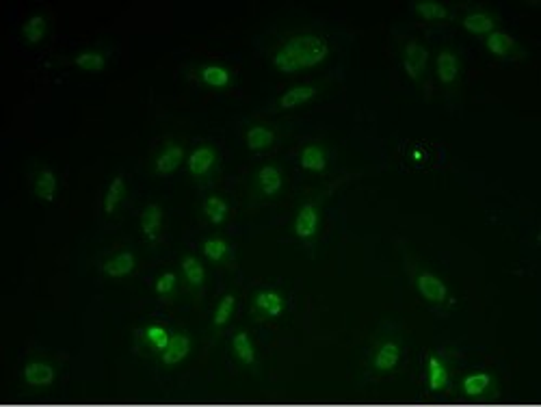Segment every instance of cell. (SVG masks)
<instances>
[{"instance_id": "6da1fadb", "label": "cell", "mask_w": 541, "mask_h": 407, "mask_svg": "<svg viewBox=\"0 0 541 407\" xmlns=\"http://www.w3.org/2000/svg\"><path fill=\"white\" fill-rule=\"evenodd\" d=\"M329 54L327 39L314 33H301L288 37L275 52H273V67L284 74H297L310 70V67L320 65Z\"/></svg>"}, {"instance_id": "7a4b0ae2", "label": "cell", "mask_w": 541, "mask_h": 407, "mask_svg": "<svg viewBox=\"0 0 541 407\" xmlns=\"http://www.w3.org/2000/svg\"><path fill=\"white\" fill-rule=\"evenodd\" d=\"M216 162H219V152H216V147L210 143H201L191 152V156H188L186 169L195 180H206L216 169Z\"/></svg>"}, {"instance_id": "3957f363", "label": "cell", "mask_w": 541, "mask_h": 407, "mask_svg": "<svg viewBox=\"0 0 541 407\" xmlns=\"http://www.w3.org/2000/svg\"><path fill=\"white\" fill-rule=\"evenodd\" d=\"M427 61H429V52L420 42H407L403 48V67L407 76L416 83H420L425 78L427 70Z\"/></svg>"}, {"instance_id": "277c9868", "label": "cell", "mask_w": 541, "mask_h": 407, "mask_svg": "<svg viewBox=\"0 0 541 407\" xmlns=\"http://www.w3.org/2000/svg\"><path fill=\"white\" fill-rule=\"evenodd\" d=\"M318 225H320V210H318V204H303V206L297 210V217H294V236L301 238V241H310L314 238L316 232H318Z\"/></svg>"}, {"instance_id": "5b68a950", "label": "cell", "mask_w": 541, "mask_h": 407, "mask_svg": "<svg viewBox=\"0 0 541 407\" xmlns=\"http://www.w3.org/2000/svg\"><path fill=\"white\" fill-rule=\"evenodd\" d=\"M281 186H284V171L277 165H273V162L260 167L253 175V188L260 197L277 195L281 191Z\"/></svg>"}, {"instance_id": "8992f818", "label": "cell", "mask_w": 541, "mask_h": 407, "mask_svg": "<svg viewBox=\"0 0 541 407\" xmlns=\"http://www.w3.org/2000/svg\"><path fill=\"white\" fill-rule=\"evenodd\" d=\"M284 308H286V301H284V297L273 291V288H262L253 295V310L255 314H260L264 319H273V317H279Z\"/></svg>"}, {"instance_id": "52a82bcc", "label": "cell", "mask_w": 541, "mask_h": 407, "mask_svg": "<svg viewBox=\"0 0 541 407\" xmlns=\"http://www.w3.org/2000/svg\"><path fill=\"white\" fill-rule=\"evenodd\" d=\"M416 288L431 304H442L446 299V295H449V288H446V284L438 275L429 273V271H418V275H416Z\"/></svg>"}, {"instance_id": "ba28073f", "label": "cell", "mask_w": 541, "mask_h": 407, "mask_svg": "<svg viewBox=\"0 0 541 407\" xmlns=\"http://www.w3.org/2000/svg\"><path fill=\"white\" fill-rule=\"evenodd\" d=\"M182 160H184V147L180 143H165L154 158V173L169 175L182 165Z\"/></svg>"}, {"instance_id": "9c48e42d", "label": "cell", "mask_w": 541, "mask_h": 407, "mask_svg": "<svg viewBox=\"0 0 541 407\" xmlns=\"http://www.w3.org/2000/svg\"><path fill=\"white\" fill-rule=\"evenodd\" d=\"M134 267H137V258H134V254L128 249H121V251L113 254L108 260H104L102 271L108 278H126L132 273Z\"/></svg>"}, {"instance_id": "30bf717a", "label": "cell", "mask_w": 541, "mask_h": 407, "mask_svg": "<svg viewBox=\"0 0 541 407\" xmlns=\"http://www.w3.org/2000/svg\"><path fill=\"white\" fill-rule=\"evenodd\" d=\"M436 72H438V78H440L442 85L451 87V85L457 83V78H459V57L453 50L438 52Z\"/></svg>"}, {"instance_id": "8fae6325", "label": "cell", "mask_w": 541, "mask_h": 407, "mask_svg": "<svg viewBox=\"0 0 541 407\" xmlns=\"http://www.w3.org/2000/svg\"><path fill=\"white\" fill-rule=\"evenodd\" d=\"M141 232L145 234V238L154 243L158 241V234H160V227H162V208L158 204H147V206L141 210Z\"/></svg>"}, {"instance_id": "7c38bea8", "label": "cell", "mask_w": 541, "mask_h": 407, "mask_svg": "<svg viewBox=\"0 0 541 407\" xmlns=\"http://www.w3.org/2000/svg\"><path fill=\"white\" fill-rule=\"evenodd\" d=\"M199 80L206 87L225 89V87H229V83H232V74H229V70H227V67H223V65L206 63V65L199 67Z\"/></svg>"}, {"instance_id": "4fadbf2b", "label": "cell", "mask_w": 541, "mask_h": 407, "mask_svg": "<svg viewBox=\"0 0 541 407\" xmlns=\"http://www.w3.org/2000/svg\"><path fill=\"white\" fill-rule=\"evenodd\" d=\"M399 360H401V347L394 341H386L381 347L375 351L373 366H375V371H379V373H388V371H392L399 364Z\"/></svg>"}, {"instance_id": "5bb4252c", "label": "cell", "mask_w": 541, "mask_h": 407, "mask_svg": "<svg viewBox=\"0 0 541 407\" xmlns=\"http://www.w3.org/2000/svg\"><path fill=\"white\" fill-rule=\"evenodd\" d=\"M188 351H191V338H188L186 334H182V332H178V334H171L169 345H167L165 351H162L160 358L167 366H171V364L182 362L188 356Z\"/></svg>"}, {"instance_id": "9a60e30c", "label": "cell", "mask_w": 541, "mask_h": 407, "mask_svg": "<svg viewBox=\"0 0 541 407\" xmlns=\"http://www.w3.org/2000/svg\"><path fill=\"white\" fill-rule=\"evenodd\" d=\"M299 162L307 171H325V167H327V150L320 143H307L299 154Z\"/></svg>"}, {"instance_id": "2e32d148", "label": "cell", "mask_w": 541, "mask_h": 407, "mask_svg": "<svg viewBox=\"0 0 541 407\" xmlns=\"http://www.w3.org/2000/svg\"><path fill=\"white\" fill-rule=\"evenodd\" d=\"M180 269H182V275H184L186 286L191 288V291H199L201 286H204V282H206V269H204V264L199 262V258H195V256H184Z\"/></svg>"}, {"instance_id": "e0dca14e", "label": "cell", "mask_w": 541, "mask_h": 407, "mask_svg": "<svg viewBox=\"0 0 541 407\" xmlns=\"http://www.w3.org/2000/svg\"><path fill=\"white\" fill-rule=\"evenodd\" d=\"M57 175H54L50 169H39L33 175V193L42 199V201H52L54 195H57Z\"/></svg>"}, {"instance_id": "ac0fdd59", "label": "cell", "mask_w": 541, "mask_h": 407, "mask_svg": "<svg viewBox=\"0 0 541 407\" xmlns=\"http://www.w3.org/2000/svg\"><path fill=\"white\" fill-rule=\"evenodd\" d=\"M318 96V89L312 87V85H297V87H290L288 91H284L279 96V108H294L299 104H305L310 100H314Z\"/></svg>"}, {"instance_id": "d6986e66", "label": "cell", "mask_w": 541, "mask_h": 407, "mask_svg": "<svg viewBox=\"0 0 541 407\" xmlns=\"http://www.w3.org/2000/svg\"><path fill=\"white\" fill-rule=\"evenodd\" d=\"M245 141L251 152H264L275 141V132L268 126H249L245 132Z\"/></svg>"}, {"instance_id": "ffe728a7", "label": "cell", "mask_w": 541, "mask_h": 407, "mask_svg": "<svg viewBox=\"0 0 541 407\" xmlns=\"http://www.w3.org/2000/svg\"><path fill=\"white\" fill-rule=\"evenodd\" d=\"M201 212H204V217H206V219L212 225H221L227 219L229 206H227V201L223 197H219V195H208L204 199V204H201Z\"/></svg>"}, {"instance_id": "44dd1931", "label": "cell", "mask_w": 541, "mask_h": 407, "mask_svg": "<svg viewBox=\"0 0 541 407\" xmlns=\"http://www.w3.org/2000/svg\"><path fill=\"white\" fill-rule=\"evenodd\" d=\"M464 29L475 35H490L496 29V18L485 11H472L464 18Z\"/></svg>"}, {"instance_id": "7402d4cb", "label": "cell", "mask_w": 541, "mask_h": 407, "mask_svg": "<svg viewBox=\"0 0 541 407\" xmlns=\"http://www.w3.org/2000/svg\"><path fill=\"white\" fill-rule=\"evenodd\" d=\"M24 379H26V384H31V386H48L54 379V369L44 362H31V364H26V369H24Z\"/></svg>"}, {"instance_id": "603a6c76", "label": "cell", "mask_w": 541, "mask_h": 407, "mask_svg": "<svg viewBox=\"0 0 541 407\" xmlns=\"http://www.w3.org/2000/svg\"><path fill=\"white\" fill-rule=\"evenodd\" d=\"M124 195H126V178L119 173V175H115L113 182L108 184V188H106V195H104V212L106 214H113L119 208V204H121V199H124Z\"/></svg>"}, {"instance_id": "cb8c5ba5", "label": "cell", "mask_w": 541, "mask_h": 407, "mask_svg": "<svg viewBox=\"0 0 541 407\" xmlns=\"http://www.w3.org/2000/svg\"><path fill=\"white\" fill-rule=\"evenodd\" d=\"M201 251H204V256L208 258L210 262H216V264L225 262L229 258V254H232V249H229V243L225 238H221V236L206 238L204 245H201Z\"/></svg>"}, {"instance_id": "d4e9b609", "label": "cell", "mask_w": 541, "mask_h": 407, "mask_svg": "<svg viewBox=\"0 0 541 407\" xmlns=\"http://www.w3.org/2000/svg\"><path fill=\"white\" fill-rule=\"evenodd\" d=\"M485 48L492 54H496V57H507V54H511V50L516 48V39L503 31H492L485 39Z\"/></svg>"}, {"instance_id": "484cf974", "label": "cell", "mask_w": 541, "mask_h": 407, "mask_svg": "<svg viewBox=\"0 0 541 407\" xmlns=\"http://www.w3.org/2000/svg\"><path fill=\"white\" fill-rule=\"evenodd\" d=\"M46 31H48V22L44 16H33L22 24V37H24V42H29V44L42 42L46 37Z\"/></svg>"}, {"instance_id": "4316f807", "label": "cell", "mask_w": 541, "mask_h": 407, "mask_svg": "<svg viewBox=\"0 0 541 407\" xmlns=\"http://www.w3.org/2000/svg\"><path fill=\"white\" fill-rule=\"evenodd\" d=\"M141 338H143V343L150 349L165 351L167 345H169L171 334L165 328H160V325H147V328H143V332H141Z\"/></svg>"}, {"instance_id": "83f0119b", "label": "cell", "mask_w": 541, "mask_h": 407, "mask_svg": "<svg viewBox=\"0 0 541 407\" xmlns=\"http://www.w3.org/2000/svg\"><path fill=\"white\" fill-rule=\"evenodd\" d=\"M412 9L425 20H444V18H449V13H451L449 7L442 3H436V0H420V3H414Z\"/></svg>"}, {"instance_id": "f1b7e54d", "label": "cell", "mask_w": 541, "mask_h": 407, "mask_svg": "<svg viewBox=\"0 0 541 407\" xmlns=\"http://www.w3.org/2000/svg\"><path fill=\"white\" fill-rule=\"evenodd\" d=\"M490 386H492L490 373H472L464 379V384H462V388L468 397H481L490 390Z\"/></svg>"}, {"instance_id": "f546056e", "label": "cell", "mask_w": 541, "mask_h": 407, "mask_svg": "<svg viewBox=\"0 0 541 407\" xmlns=\"http://www.w3.org/2000/svg\"><path fill=\"white\" fill-rule=\"evenodd\" d=\"M232 349H234L236 358H238L242 364H251V362L255 360L253 343H251V338H249L247 332H238V334H234V338H232Z\"/></svg>"}, {"instance_id": "4dcf8cb0", "label": "cell", "mask_w": 541, "mask_h": 407, "mask_svg": "<svg viewBox=\"0 0 541 407\" xmlns=\"http://www.w3.org/2000/svg\"><path fill=\"white\" fill-rule=\"evenodd\" d=\"M449 382V369H446V364L442 358L438 356H431L429 360V386L431 390H442Z\"/></svg>"}, {"instance_id": "1f68e13d", "label": "cell", "mask_w": 541, "mask_h": 407, "mask_svg": "<svg viewBox=\"0 0 541 407\" xmlns=\"http://www.w3.org/2000/svg\"><path fill=\"white\" fill-rule=\"evenodd\" d=\"M74 65L80 67V70H85V72H100L106 65V57L98 50H87V52L78 54V57L74 59Z\"/></svg>"}, {"instance_id": "d6a6232c", "label": "cell", "mask_w": 541, "mask_h": 407, "mask_svg": "<svg viewBox=\"0 0 541 407\" xmlns=\"http://www.w3.org/2000/svg\"><path fill=\"white\" fill-rule=\"evenodd\" d=\"M234 308H236V297L234 295H223L221 297V301L216 304V310H214V317H212V321H214V325L216 328H223V325L232 319V314H234Z\"/></svg>"}, {"instance_id": "836d02e7", "label": "cell", "mask_w": 541, "mask_h": 407, "mask_svg": "<svg viewBox=\"0 0 541 407\" xmlns=\"http://www.w3.org/2000/svg\"><path fill=\"white\" fill-rule=\"evenodd\" d=\"M175 288H178V278H175V273H171V271H165V273L158 275V280L154 282V291L158 297H171Z\"/></svg>"}, {"instance_id": "e575fe53", "label": "cell", "mask_w": 541, "mask_h": 407, "mask_svg": "<svg viewBox=\"0 0 541 407\" xmlns=\"http://www.w3.org/2000/svg\"><path fill=\"white\" fill-rule=\"evenodd\" d=\"M412 158H414V162H423L425 160V152L423 150H414L412 152Z\"/></svg>"}]
</instances>
